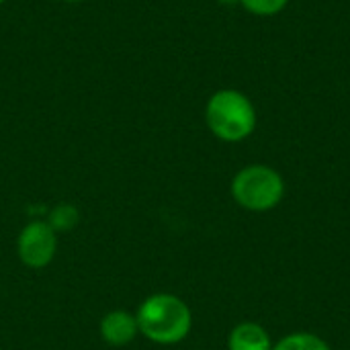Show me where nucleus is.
Here are the masks:
<instances>
[{
  "instance_id": "nucleus-1",
  "label": "nucleus",
  "mask_w": 350,
  "mask_h": 350,
  "mask_svg": "<svg viewBox=\"0 0 350 350\" xmlns=\"http://www.w3.org/2000/svg\"><path fill=\"white\" fill-rule=\"evenodd\" d=\"M135 318L139 334L156 345H176L189 336L193 326L189 306L172 293L150 295L142 301Z\"/></svg>"
},
{
  "instance_id": "nucleus-2",
  "label": "nucleus",
  "mask_w": 350,
  "mask_h": 350,
  "mask_svg": "<svg viewBox=\"0 0 350 350\" xmlns=\"http://www.w3.org/2000/svg\"><path fill=\"white\" fill-rule=\"evenodd\" d=\"M205 123L221 142H242L256 127V111L252 100L234 88L217 90L205 105Z\"/></svg>"
},
{
  "instance_id": "nucleus-3",
  "label": "nucleus",
  "mask_w": 350,
  "mask_h": 350,
  "mask_svg": "<svg viewBox=\"0 0 350 350\" xmlns=\"http://www.w3.org/2000/svg\"><path fill=\"white\" fill-rule=\"evenodd\" d=\"M285 195L283 176L265 164H252L242 168L232 180L234 201L248 211H271Z\"/></svg>"
},
{
  "instance_id": "nucleus-4",
  "label": "nucleus",
  "mask_w": 350,
  "mask_h": 350,
  "mask_svg": "<svg viewBox=\"0 0 350 350\" xmlns=\"http://www.w3.org/2000/svg\"><path fill=\"white\" fill-rule=\"evenodd\" d=\"M57 250L55 232L47 221H31L23 228L16 240V252L25 267L43 269L47 267Z\"/></svg>"
},
{
  "instance_id": "nucleus-5",
  "label": "nucleus",
  "mask_w": 350,
  "mask_h": 350,
  "mask_svg": "<svg viewBox=\"0 0 350 350\" xmlns=\"http://www.w3.org/2000/svg\"><path fill=\"white\" fill-rule=\"evenodd\" d=\"M139 334L137 318L135 314H129L125 310L109 312L100 320V336L111 347H125Z\"/></svg>"
},
{
  "instance_id": "nucleus-6",
  "label": "nucleus",
  "mask_w": 350,
  "mask_h": 350,
  "mask_svg": "<svg viewBox=\"0 0 350 350\" xmlns=\"http://www.w3.org/2000/svg\"><path fill=\"white\" fill-rule=\"evenodd\" d=\"M271 336L269 332L254 322L238 324L228 338V350H271Z\"/></svg>"
},
{
  "instance_id": "nucleus-7",
  "label": "nucleus",
  "mask_w": 350,
  "mask_h": 350,
  "mask_svg": "<svg viewBox=\"0 0 350 350\" xmlns=\"http://www.w3.org/2000/svg\"><path fill=\"white\" fill-rule=\"evenodd\" d=\"M271 350H330V347L312 332H295L281 338Z\"/></svg>"
},
{
  "instance_id": "nucleus-8",
  "label": "nucleus",
  "mask_w": 350,
  "mask_h": 350,
  "mask_svg": "<svg viewBox=\"0 0 350 350\" xmlns=\"http://www.w3.org/2000/svg\"><path fill=\"white\" fill-rule=\"evenodd\" d=\"M78 221H80V213H78V209H76L74 205H70V203H59V205H55V207L49 211V219H47V224H49V228H51L53 232H70L72 228L78 226Z\"/></svg>"
},
{
  "instance_id": "nucleus-9",
  "label": "nucleus",
  "mask_w": 350,
  "mask_h": 350,
  "mask_svg": "<svg viewBox=\"0 0 350 350\" xmlns=\"http://www.w3.org/2000/svg\"><path fill=\"white\" fill-rule=\"evenodd\" d=\"M289 0H240V4L256 16H273L287 6Z\"/></svg>"
},
{
  "instance_id": "nucleus-10",
  "label": "nucleus",
  "mask_w": 350,
  "mask_h": 350,
  "mask_svg": "<svg viewBox=\"0 0 350 350\" xmlns=\"http://www.w3.org/2000/svg\"><path fill=\"white\" fill-rule=\"evenodd\" d=\"M219 4H226V6H232V4H238L240 0H217Z\"/></svg>"
},
{
  "instance_id": "nucleus-11",
  "label": "nucleus",
  "mask_w": 350,
  "mask_h": 350,
  "mask_svg": "<svg viewBox=\"0 0 350 350\" xmlns=\"http://www.w3.org/2000/svg\"><path fill=\"white\" fill-rule=\"evenodd\" d=\"M62 2H68V4H76V2H82V0H62Z\"/></svg>"
},
{
  "instance_id": "nucleus-12",
  "label": "nucleus",
  "mask_w": 350,
  "mask_h": 350,
  "mask_svg": "<svg viewBox=\"0 0 350 350\" xmlns=\"http://www.w3.org/2000/svg\"><path fill=\"white\" fill-rule=\"evenodd\" d=\"M4 2H6V0H0V6H2V4H4Z\"/></svg>"
}]
</instances>
